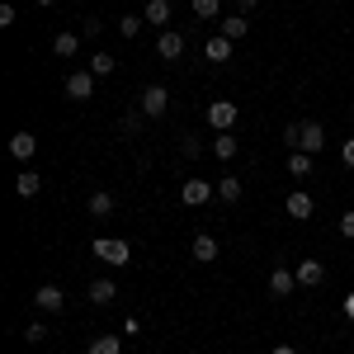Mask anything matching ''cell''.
<instances>
[{
	"label": "cell",
	"instance_id": "cell-9",
	"mask_svg": "<svg viewBox=\"0 0 354 354\" xmlns=\"http://www.w3.org/2000/svg\"><path fill=\"white\" fill-rule=\"evenodd\" d=\"M298 288V274L288 270V265H279V270H270V298H288Z\"/></svg>",
	"mask_w": 354,
	"mask_h": 354
},
{
	"label": "cell",
	"instance_id": "cell-38",
	"mask_svg": "<svg viewBox=\"0 0 354 354\" xmlns=\"http://www.w3.org/2000/svg\"><path fill=\"white\" fill-rule=\"evenodd\" d=\"M350 118H354V109H350Z\"/></svg>",
	"mask_w": 354,
	"mask_h": 354
},
{
	"label": "cell",
	"instance_id": "cell-16",
	"mask_svg": "<svg viewBox=\"0 0 354 354\" xmlns=\"http://www.w3.org/2000/svg\"><path fill=\"white\" fill-rule=\"evenodd\" d=\"M241 194H245L241 175H218V198L222 203H241Z\"/></svg>",
	"mask_w": 354,
	"mask_h": 354
},
{
	"label": "cell",
	"instance_id": "cell-6",
	"mask_svg": "<svg viewBox=\"0 0 354 354\" xmlns=\"http://www.w3.org/2000/svg\"><path fill=\"white\" fill-rule=\"evenodd\" d=\"M283 213H288L293 222H307L312 213H317V203H312V194H307V189H293L288 198H283Z\"/></svg>",
	"mask_w": 354,
	"mask_h": 354
},
{
	"label": "cell",
	"instance_id": "cell-7",
	"mask_svg": "<svg viewBox=\"0 0 354 354\" xmlns=\"http://www.w3.org/2000/svg\"><path fill=\"white\" fill-rule=\"evenodd\" d=\"M156 53H161L165 62H180V57H185V33H180V28H161V38H156Z\"/></svg>",
	"mask_w": 354,
	"mask_h": 354
},
{
	"label": "cell",
	"instance_id": "cell-27",
	"mask_svg": "<svg viewBox=\"0 0 354 354\" xmlns=\"http://www.w3.org/2000/svg\"><path fill=\"white\" fill-rule=\"evenodd\" d=\"M142 24H147V19H137V15H123V19H118V38H137V33H142Z\"/></svg>",
	"mask_w": 354,
	"mask_h": 354
},
{
	"label": "cell",
	"instance_id": "cell-25",
	"mask_svg": "<svg viewBox=\"0 0 354 354\" xmlns=\"http://www.w3.org/2000/svg\"><path fill=\"white\" fill-rule=\"evenodd\" d=\"M198 19H222V0H194L189 5Z\"/></svg>",
	"mask_w": 354,
	"mask_h": 354
},
{
	"label": "cell",
	"instance_id": "cell-21",
	"mask_svg": "<svg viewBox=\"0 0 354 354\" xmlns=\"http://www.w3.org/2000/svg\"><path fill=\"white\" fill-rule=\"evenodd\" d=\"M85 208H90V218H109V213H113V194L109 189H95L90 198H85Z\"/></svg>",
	"mask_w": 354,
	"mask_h": 354
},
{
	"label": "cell",
	"instance_id": "cell-3",
	"mask_svg": "<svg viewBox=\"0 0 354 354\" xmlns=\"http://www.w3.org/2000/svg\"><path fill=\"white\" fill-rule=\"evenodd\" d=\"M137 109H142V118H161V113L170 109V90H165V85H147L142 100H137Z\"/></svg>",
	"mask_w": 354,
	"mask_h": 354
},
{
	"label": "cell",
	"instance_id": "cell-8",
	"mask_svg": "<svg viewBox=\"0 0 354 354\" xmlns=\"http://www.w3.org/2000/svg\"><path fill=\"white\" fill-rule=\"evenodd\" d=\"M298 288H322V283H326V265H322V260H298Z\"/></svg>",
	"mask_w": 354,
	"mask_h": 354
},
{
	"label": "cell",
	"instance_id": "cell-11",
	"mask_svg": "<svg viewBox=\"0 0 354 354\" xmlns=\"http://www.w3.org/2000/svg\"><path fill=\"white\" fill-rule=\"evenodd\" d=\"M33 302H38L43 312H62V307H66V293H62L57 283H38V288H33Z\"/></svg>",
	"mask_w": 354,
	"mask_h": 354
},
{
	"label": "cell",
	"instance_id": "cell-15",
	"mask_svg": "<svg viewBox=\"0 0 354 354\" xmlns=\"http://www.w3.org/2000/svg\"><path fill=\"white\" fill-rule=\"evenodd\" d=\"M33 151H38V137L33 133H15L10 137V156H15V161H33Z\"/></svg>",
	"mask_w": 354,
	"mask_h": 354
},
{
	"label": "cell",
	"instance_id": "cell-14",
	"mask_svg": "<svg viewBox=\"0 0 354 354\" xmlns=\"http://www.w3.org/2000/svg\"><path fill=\"white\" fill-rule=\"evenodd\" d=\"M218 33L236 43V38H245V33H250V19H245V15H222V19H218Z\"/></svg>",
	"mask_w": 354,
	"mask_h": 354
},
{
	"label": "cell",
	"instance_id": "cell-24",
	"mask_svg": "<svg viewBox=\"0 0 354 354\" xmlns=\"http://www.w3.org/2000/svg\"><path fill=\"white\" fill-rule=\"evenodd\" d=\"M288 175H293V180H307V175H312V156H307V151H288Z\"/></svg>",
	"mask_w": 354,
	"mask_h": 354
},
{
	"label": "cell",
	"instance_id": "cell-4",
	"mask_svg": "<svg viewBox=\"0 0 354 354\" xmlns=\"http://www.w3.org/2000/svg\"><path fill=\"white\" fill-rule=\"evenodd\" d=\"M293 151H307V156H317V151H326V128L322 123H298V147Z\"/></svg>",
	"mask_w": 354,
	"mask_h": 354
},
{
	"label": "cell",
	"instance_id": "cell-18",
	"mask_svg": "<svg viewBox=\"0 0 354 354\" xmlns=\"http://www.w3.org/2000/svg\"><path fill=\"white\" fill-rule=\"evenodd\" d=\"M113 298H118V283H113V279H95V283H90V302H95V307H109Z\"/></svg>",
	"mask_w": 354,
	"mask_h": 354
},
{
	"label": "cell",
	"instance_id": "cell-30",
	"mask_svg": "<svg viewBox=\"0 0 354 354\" xmlns=\"http://www.w3.org/2000/svg\"><path fill=\"white\" fill-rule=\"evenodd\" d=\"M340 236L354 241V208H350V213H340Z\"/></svg>",
	"mask_w": 354,
	"mask_h": 354
},
{
	"label": "cell",
	"instance_id": "cell-34",
	"mask_svg": "<svg viewBox=\"0 0 354 354\" xmlns=\"http://www.w3.org/2000/svg\"><path fill=\"white\" fill-rule=\"evenodd\" d=\"M250 10H260V0H236V15H250Z\"/></svg>",
	"mask_w": 354,
	"mask_h": 354
},
{
	"label": "cell",
	"instance_id": "cell-1",
	"mask_svg": "<svg viewBox=\"0 0 354 354\" xmlns=\"http://www.w3.org/2000/svg\"><path fill=\"white\" fill-rule=\"evenodd\" d=\"M90 255H95V260H104L109 270H123V265L133 260V250H128V241H118V236H100V241L90 245Z\"/></svg>",
	"mask_w": 354,
	"mask_h": 354
},
{
	"label": "cell",
	"instance_id": "cell-29",
	"mask_svg": "<svg viewBox=\"0 0 354 354\" xmlns=\"http://www.w3.org/2000/svg\"><path fill=\"white\" fill-rule=\"evenodd\" d=\"M180 151H185V156H203V142H198V137H185V142H180Z\"/></svg>",
	"mask_w": 354,
	"mask_h": 354
},
{
	"label": "cell",
	"instance_id": "cell-20",
	"mask_svg": "<svg viewBox=\"0 0 354 354\" xmlns=\"http://www.w3.org/2000/svg\"><path fill=\"white\" fill-rule=\"evenodd\" d=\"M53 53L62 57V62H71V57L81 53V33H57V38H53Z\"/></svg>",
	"mask_w": 354,
	"mask_h": 354
},
{
	"label": "cell",
	"instance_id": "cell-35",
	"mask_svg": "<svg viewBox=\"0 0 354 354\" xmlns=\"http://www.w3.org/2000/svg\"><path fill=\"white\" fill-rule=\"evenodd\" d=\"M340 307H345V317L354 322V293H345V302H340Z\"/></svg>",
	"mask_w": 354,
	"mask_h": 354
},
{
	"label": "cell",
	"instance_id": "cell-17",
	"mask_svg": "<svg viewBox=\"0 0 354 354\" xmlns=\"http://www.w3.org/2000/svg\"><path fill=\"white\" fill-rule=\"evenodd\" d=\"M142 19H147L151 28H165V24H170V0H147Z\"/></svg>",
	"mask_w": 354,
	"mask_h": 354
},
{
	"label": "cell",
	"instance_id": "cell-12",
	"mask_svg": "<svg viewBox=\"0 0 354 354\" xmlns=\"http://www.w3.org/2000/svg\"><path fill=\"white\" fill-rule=\"evenodd\" d=\"M189 255L198 260V265H213V260H218V236H208V232H198V236L189 241Z\"/></svg>",
	"mask_w": 354,
	"mask_h": 354
},
{
	"label": "cell",
	"instance_id": "cell-19",
	"mask_svg": "<svg viewBox=\"0 0 354 354\" xmlns=\"http://www.w3.org/2000/svg\"><path fill=\"white\" fill-rule=\"evenodd\" d=\"M38 189H43V175H33V170H19L15 175V194L19 198H38Z\"/></svg>",
	"mask_w": 354,
	"mask_h": 354
},
{
	"label": "cell",
	"instance_id": "cell-22",
	"mask_svg": "<svg viewBox=\"0 0 354 354\" xmlns=\"http://www.w3.org/2000/svg\"><path fill=\"white\" fill-rule=\"evenodd\" d=\"M213 151H218V161H232V156L241 151V142H236V133H218V137H213Z\"/></svg>",
	"mask_w": 354,
	"mask_h": 354
},
{
	"label": "cell",
	"instance_id": "cell-33",
	"mask_svg": "<svg viewBox=\"0 0 354 354\" xmlns=\"http://www.w3.org/2000/svg\"><path fill=\"white\" fill-rule=\"evenodd\" d=\"M15 19H19V15H15V5H0V24L15 28Z\"/></svg>",
	"mask_w": 354,
	"mask_h": 354
},
{
	"label": "cell",
	"instance_id": "cell-10",
	"mask_svg": "<svg viewBox=\"0 0 354 354\" xmlns=\"http://www.w3.org/2000/svg\"><path fill=\"white\" fill-rule=\"evenodd\" d=\"M66 95L85 104V100L95 95V71H71V76H66Z\"/></svg>",
	"mask_w": 354,
	"mask_h": 354
},
{
	"label": "cell",
	"instance_id": "cell-26",
	"mask_svg": "<svg viewBox=\"0 0 354 354\" xmlns=\"http://www.w3.org/2000/svg\"><path fill=\"white\" fill-rule=\"evenodd\" d=\"M90 71H95V76H113V71H118V62H113L109 53H95V57H90Z\"/></svg>",
	"mask_w": 354,
	"mask_h": 354
},
{
	"label": "cell",
	"instance_id": "cell-37",
	"mask_svg": "<svg viewBox=\"0 0 354 354\" xmlns=\"http://www.w3.org/2000/svg\"><path fill=\"white\" fill-rule=\"evenodd\" d=\"M33 5H57V0H33Z\"/></svg>",
	"mask_w": 354,
	"mask_h": 354
},
{
	"label": "cell",
	"instance_id": "cell-2",
	"mask_svg": "<svg viewBox=\"0 0 354 354\" xmlns=\"http://www.w3.org/2000/svg\"><path fill=\"white\" fill-rule=\"evenodd\" d=\"M203 118H208V128H213V133H232V128H236V118H241V109H236L232 100H213V104L203 109Z\"/></svg>",
	"mask_w": 354,
	"mask_h": 354
},
{
	"label": "cell",
	"instance_id": "cell-23",
	"mask_svg": "<svg viewBox=\"0 0 354 354\" xmlns=\"http://www.w3.org/2000/svg\"><path fill=\"white\" fill-rule=\"evenodd\" d=\"M85 354H123V340H118V335H95V340L85 345Z\"/></svg>",
	"mask_w": 354,
	"mask_h": 354
},
{
	"label": "cell",
	"instance_id": "cell-13",
	"mask_svg": "<svg viewBox=\"0 0 354 354\" xmlns=\"http://www.w3.org/2000/svg\"><path fill=\"white\" fill-rule=\"evenodd\" d=\"M203 57H208L213 66H227V62H232V38H222V33H213V38L203 43Z\"/></svg>",
	"mask_w": 354,
	"mask_h": 354
},
{
	"label": "cell",
	"instance_id": "cell-28",
	"mask_svg": "<svg viewBox=\"0 0 354 354\" xmlns=\"http://www.w3.org/2000/svg\"><path fill=\"white\" fill-rule=\"evenodd\" d=\"M24 340H28V345L48 340V322H28V326H24Z\"/></svg>",
	"mask_w": 354,
	"mask_h": 354
},
{
	"label": "cell",
	"instance_id": "cell-5",
	"mask_svg": "<svg viewBox=\"0 0 354 354\" xmlns=\"http://www.w3.org/2000/svg\"><path fill=\"white\" fill-rule=\"evenodd\" d=\"M213 194H218L213 180H185V185H180V203H185V208H203Z\"/></svg>",
	"mask_w": 354,
	"mask_h": 354
},
{
	"label": "cell",
	"instance_id": "cell-31",
	"mask_svg": "<svg viewBox=\"0 0 354 354\" xmlns=\"http://www.w3.org/2000/svg\"><path fill=\"white\" fill-rule=\"evenodd\" d=\"M100 33H104L100 19H85V24H81V38H100Z\"/></svg>",
	"mask_w": 354,
	"mask_h": 354
},
{
	"label": "cell",
	"instance_id": "cell-32",
	"mask_svg": "<svg viewBox=\"0 0 354 354\" xmlns=\"http://www.w3.org/2000/svg\"><path fill=\"white\" fill-rule=\"evenodd\" d=\"M340 161L354 170V137H345V142H340Z\"/></svg>",
	"mask_w": 354,
	"mask_h": 354
},
{
	"label": "cell",
	"instance_id": "cell-36",
	"mask_svg": "<svg viewBox=\"0 0 354 354\" xmlns=\"http://www.w3.org/2000/svg\"><path fill=\"white\" fill-rule=\"evenodd\" d=\"M270 354H298V350H293V345H274Z\"/></svg>",
	"mask_w": 354,
	"mask_h": 354
}]
</instances>
